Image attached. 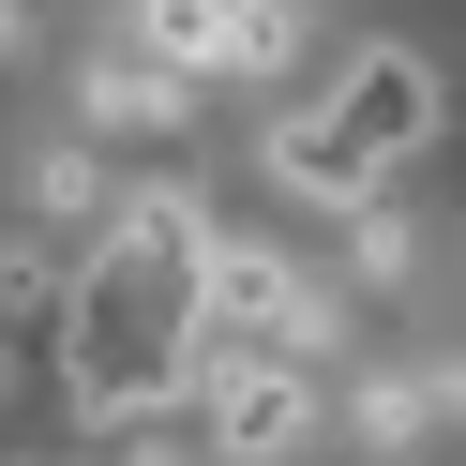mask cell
Instances as JSON below:
<instances>
[{"label": "cell", "mask_w": 466, "mask_h": 466, "mask_svg": "<svg viewBox=\"0 0 466 466\" xmlns=\"http://www.w3.org/2000/svg\"><path fill=\"white\" fill-rule=\"evenodd\" d=\"M196 196H136L91 256H76V301H61V376L91 421H136L151 391L196 376Z\"/></svg>", "instance_id": "obj_1"}, {"label": "cell", "mask_w": 466, "mask_h": 466, "mask_svg": "<svg viewBox=\"0 0 466 466\" xmlns=\"http://www.w3.org/2000/svg\"><path fill=\"white\" fill-rule=\"evenodd\" d=\"M421 136H436V76L406 61V46H361V61H346L331 91H316L301 121L271 136V181H286V196H316V211H361V196L391 181Z\"/></svg>", "instance_id": "obj_2"}, {"label": "cell", "mask_w": 466, "mask_h": 466, "mask_svg": "<svg viewBox=\"0 0 466 466\" xmlns=\"http://www.w3.org/2000/svg\"><path fill=\"white\" fill-rule=\"evenodd\" d=\"M196 391H211L226 451H286V436H301V361H286V346H211L196 331Z\"/></svg>", "instance_id": "obj_3"}, {"label": "cell", "mask_w": 466, "mask_h": 466, "mask_svg": "<svg viewBox=\"0 0 466 466\" xmlns=\"http://www.w3.org/2000/svg\"><path fill=\"white\" fill-rule=\"evenodd\" d=\"M181 106H196V76H181V61H151V46L91 76V136H166Z\"/></svg>", "instance_id": "obj_4"}, {"label": "cell", "mask_w": 466, "mask_h": 466, "mask_svg": "<svg viewBox=\"0 0 466 466\" xmlns=\"http://www.w3.org/2000/svg\"><path fill=\"white\" fill-rule=\"evenodd\" d=\"M136 46H151V61H181V76H211V46H226V0H136Z\"/></svg>", "instance_id": "obj_5"}, {"label": "cell", "mask_w": 466, "mask_h": 466, "mask_svg": "<svg viewBox=\"0 0 466 466\" xmlns=\"http://www.w3.org/2000/svg\"><path fill=\"white\" fill-rule=\"evenodd\" d=\"M286 46H301V15H286V0H226V46H211V76H271Z\"/></svg>", "instance_id": "obj_6"}, {"label": "cell", "mask_w": 466, "mask_h": 466, "mask_svg": "<svg viewBox=\"0 0 466 466\" xmlns=\"http://www.w3.org/2000/svg\"><path fill=\"white\" fill-rule=\"evenodd\" d=\"M346 421L391 451V436H421V421H436V391H421V376H361V391H346Z\"/></svg>", "instance_id": "obj_7"}, {"label": "cell", "mask_w": 466, "mask_h": 466, "mask_svg": "<svg viewBox=\"0 0 466 466\" xmlns=\"http://www.w3.org/2000/svg\"><path fill=\"white\" fill-rule=\"evenodd\" d=\"M406 256H421V241H406V226L361 196V211H346V271H361V286H406Z\"/></svg>", "instance_id": "obj_8"}, {"label": "cell", "mask_w": 466, "mask_h": 466, "mask_svg": "<svg viewBox=\"0 0 466 466\" xmlns=\"http://www.w3.org/2000/svg\"><path fill=\"white\" fill-rule=\"evenodd\" d=\"M15 46H31V15H15V0H0V61H15Z\"/></svg>", "instance_id": "obj_9"}, {"label": "cell", "mask_w": 466, "mask_h": 466, "mask_svg": "<svg viewBox=\"0 0 466 466\" xmlns=\"http://www.w3.org/2000/svg\"><path fill=\"white\" fill-rule=\"evenodd\" d=\"M436 406H451V421H466V361H451V376H436Z\"/></svg>", "instance_id": "obj_10"}]
</instances>
